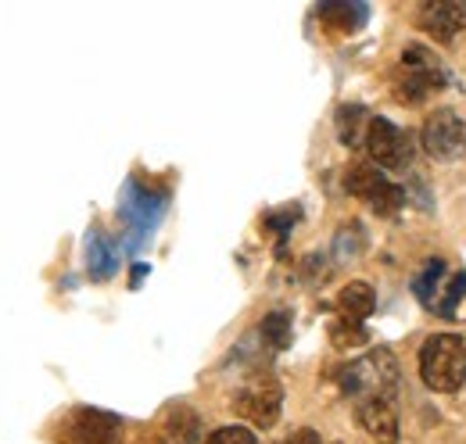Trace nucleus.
<instances>
[{"label": "nucleus", "mask_w": 466, "mask_h": 444, "mask_svg": "<svg viewBox=\"0 0 466 444\" xmlns=\"http://www.w3.org/2000/svg\"><path fill=\"white\" fill-rule=\"evenodd\" d=\"M420 377L438 394H456L466 384V340L460 333H434L420 348Z\"/></svg>", "instance_id": "1"}, {"label": "nucleus", "mask_w": 466, "mask_h": 444, "mask_svg": "<svg viewBox=\"0 0 466 444\" xmlns=\"http://www.w3.org/2000/svg\"><path fill=\"white\" fill-rule=\"evenodd\" d=\"M366 155L373 158V166L380 168H402L412 158V147H409V136L388 118H370V129H366Z\"/></svg>", "instance_id": "10"}, {"label": "nucleus", "mask_w": 466, "mask_h": 444, "mask_svg": "<svg viewBox=\"0 0 466 444\" xmlns=\"http://www.w3.org/2000/svg\"><path fill=\"white\" fill-rule=\"evenodd\" d=\"M58 444H122V423L101 409H72L58 423Z\"/></svg>", "instance_id": "7"}, {"label": "nucleus", "mask_w": 466, "mask_h": 444, "mask_svg": "<svg viewBox=\"0 0 466 444\" xmlns=\"http://www.w3.org/2000/svg\"><path fill=\"white\" fill-rule=\"evenodd\" d=\"M205 444H258V438L248 427H219V430L208 434Z\"/></svg>", "instance_id": "19"}, {"label": "nucleus", "mask_w": 466, "mask_h": 444, "mask_svg": "<svg viewBox=\"0 0 466 444\" xmlns=\"http://www.w3.org/2000/svg\"><path fill=\"white\" fill-rule=\"evenodd\" d=\"M162 212H166V197L162 194L147 190L137 179L126 187V194H122V219H126V229H129V247L144 244V237L158 226Z\"/></svg>", "instance_id": "9"}, {"label": "nucleus", "mask_w": 466, "mask_h": 444, "mask_svg": "<svg viewBox=\"0 0 466 444\" xmlns=\"http://www.w3.org/2000/svg\"><path fill=\"white\" fill-rule=\"evenodd\" d=\"M280 444H323V438H319V430H312V427H301V430H294V434H288Z\"/></svg>", "instance_id": "20"}, {"label": "nucleus", "mask_w": 466, "mask_h": 444, "mask_svg": "<svg viewBox=\"0 0 466 444\" xmlns=\"http://www.w3.org/2000/svg\"><path fill=\"white\" fill-rule=\"evenodd\" d=\"M334 126H338V136H341L345 147H362L366 144V129H370V115H366L362 105H341Z\"/></svg>", "instance_id": "16"}, {"label": "nucleus", "mask_w": 466, "mask_h": 444, "mask_svg": "<svg viewBox=\"0 0 466 444\" xmlns=\"http://www.w3.org/2000/svg\"><path fill=\"white\" fill-rule=\"evenodd\" d=\"M445 86V72L438 55H431L423 44H409L402 51V79H399V97L406 105H416Z\"/></svg>", "instance_id": "5"}, {"label": "nucleus", "mask_w": 466, "mask_h": 444, "mask_svg": "<svg viewBox=\"0 0 466 444\" xmlns=\"http://www.w3.org/2000/svg\"><path fill=\"white\" fill-rule=\"evenodd\" d=\"M349 194H355L359 201H366L377 216H395L406 205V194L395 179H388L377 166H351L345 176Z\"/></svg>", "instance_id": "6"}, {"label": "nucleus", "mask_w": 466, "mask_h": 444, "mask_svg": "<svg viewBox=\"0 0 466 444\" xmlns=\"http://www.w3.org/2000/svg\"><path fill=\"white\" fill-rule=\"evenodd\" d=\"M420 25L438 44H449L466 29V4H460V0H427L423 11H420Z\"/></svg>", "instance_id": "12"}, {"label": "nucleus", "mask_w": 466, "mask_h": 444, "mask_svg": "<svg viewBox=\"0 0 466 444\" xmlns=\"http://www.w3.org/2000/svg\"><path fill=\"white\" fill-rule=\"evenodd\" d=\"M269 351H284L288 348V340H291V316L288 312H269L266 319H262V327L255 333Z\"/></svg>", "instance_id": "18"}, {"label": "nucleus", "mask_w": 466, "mask_h": 444, "mask_svg": "<svg viewBox=\"0 0 466 444\" xmlns=\"http://www.w3.org/2000/svg\"><path fill=\"white\" fill-rule=\"evenodd\" d=\"M280 409H284V388L277 377L262 373V377H251L244 388L233 394V412L258 427V430H269L277 419H280Z\"/></svg>", "instance_id": "4"}, {"label": "nucleus", "mask_w": 466, "mask_h": 444, "mask_svg": "<svg viewBox=\"0 0 466 444\" xmlns=\"http://www.w3.org/2000/svg\"><path fill=\"white\" fill-rule=\"evenodd\" d=\"M412 290H416V298H420V305L427 312L449 319L460 308V301L466 298V273L463 269L452 273L445 266V258H427L423 269L412 279Z\"/></svg>", "instance_id": "2"}, {"label": "nucleus", "mask_w": 466, "mask_h": 444, "mask_svg": "<svg viewBox=\"0 0 466 444\" xmlns=\"http://www.w3.org/2000/svg\"><path fill=\"white\" fill-rule=\"evenodd\" d=\"M338 308H341V316L349 319V323H362V319H370L373 316V308H377V290L366 283V279H351L349 287H341V294H338Z\"/></svg>", "instance_id": "14"}, {"label": "nucleus", "mask_w": 466, "mask_h": 444, "mask_svg": "<svg viewBox=\"0 0 466 444\" xmlns=\"http://www.w3.org/2000/svg\"><path fill=\"white\" fill-rule=\"evenodd\" d=\"M86 273L97 283H105V279H112L118 273V251L105 229H90L86 233Z\"/></svg>", "instance_id": "13"}, {"label": "nucleus", "mask_w": 466, "mask_h": 444, "mask_svg": "<svg viewBox=\"0 0 466 444\" xmlns=\"http://www.w3.org/2000/svg\"><path fill=\"white\" fill-rule=\"evenodd\" d=\"M319 22H323L330 33L349 36V33H355V29L366 22V7H362V4H351V0L323 4V7H319Z\"/></svg>", "instance_id": "15"}, {"label": "nucleus", "mask_w": 466, "mask_h": 444, "mask_svg": "<svg viewBox=\"0 0 466 444\" xmlns=\"http://www.w3.org/2000/svg\"><path fill=\"white\" fill-rule=\"evenodd\" d=\"M338 388L351 398L366 394H399V362L388 348L370 351L366 358H355L338 369Z\"/></svg>", "instance_id": "3"}, {"label": "nucleus", "mask_w": 466, "mask_h": 444, "mask_svg": "<svg viewBox=\"0 0 466 444\" xmlns=\"http://www.w3.org/2000/svg\"><path fill=\"white\" fill-rule=\"evenodd\" d=\"M420 140L434 162H460V158H466V118L449 108L434 111L423 122Z\"/></svg>", "instance_id": "8"}, {"label": "nucleus", "mask_w": 466, "mask_h": 444, "mask_svg": "<svg viewBox=\"0 0 466 444\" xmlns=\"http://www.w3.org/2000/svg\"><path fill=\"white\" fill-rule=\"evenodd\" d=\"M198 438H201V419L190 409H173V416L162 427L158 444H198Z\"/></svg>", "instance_id": "17"}, {"label": "nucleus", "mask_w": 466, "mask_h": 444, "mask_svg": "<svg viewBox=\"0 0 466 444\" xmlns=\"http://www.w3.org/2000/svg\"><path fill=\"white\" fill-rule=\"evenodd\" d=\"M355 423L380 444L399 441V405L395 394H366L355 398Z\"/></svg>", "instance_id": "11"}]
</instances>
